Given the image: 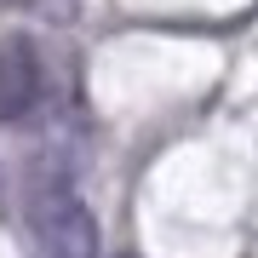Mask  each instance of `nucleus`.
<instances>
[{"instance_id": "obj_1", "label": "nucleus", "mask_w": 258, "mask_h": 258, "mask_svg": "<svg viewBox=\"0 0 258 258\" xmlns=\"http://www.w3.org/2000/svg\"><path fill=\"white\" fill-rule=\"evenodd\" d=\"M29 230H35L46 258H98V212L81 201L69 184H46L29 201Z\"/></svg>"}, {"instance_id": "obj_2", "label": "nucleus", "mask_w": 258, "mask_h": 258, "mask_svg": "<svg viewBox=\"0 0 258 258\" xmlns=\"http://www.w3.org/2000/svg\"><path fill=\"white\" fill-rule=\"evenodd\" d=\"M40 103H46V57L35 52L29 35L0 40V120L18 126V120H29Z\"/></svg>"}, {"instance_id": "obj_3", "label": "nucleus", "mask_w": 258, "mask_h": 258, "mask_svg": "<svg viewBox=\"0 0 258 258\" xmlns=\"http://www.w3.org/2000/svg\"><path fill=\"white\" fill-rule=\"evenodd\" d=\"M120 258H132V252H120Z\"/></svg>"}]
</instances>
